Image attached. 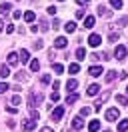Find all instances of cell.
Listing matches in <instances>:
<instances>
[{
  "mask_svg": "<svg viewBox=\"0 0 128 132\" xmlns=\"http://www.w3.org/2000/svg\"><path fill=\"white\" fill-rule=\"evenodd\" d=\"M98 92H100V86H98V84H90V86L86 88V94H88V96H96Z\"/></svg>",
  "mask_w": 128,
  "mask_h": 132,
  "instance_id": "obj_9",
  "label": "cell"
},
{
  "mask_svg": "<svg viewBox=\"0 0 128 132\" xmlns=\"http://www.w3.org/2000/svg\"><path fill=\"white\" fill-rule=\"evenodd\" d=\"M72 128H74V130H82V128H84V120H82V116H76V118L72 120Z\"/></svg>",
  "mask_w": 128,
  "mask_h": 132,
  "instance_id": "obj_8",
  "label": "cell"
},
{
  "mask_svg": "<svg viewBox=\"0 0 128 132\" xmlns=\"http://www.w3.org/2000/svg\"><path fill=\"white\" fill-rule=\"evenodd\" d=\"M14 32V24H8L6 26V34H12Z\"/></svg>",
  "mask_w": 128,
  "mask_h": 132,
  "instance_id": "obj_39",
  "label": "cell"
},
{
  "mask_svg": "<svg viewBox=\"0 0 128 132\" xmlns=\"http://www.w3.org/2000/svg\"><path fill=\"white\" fill-rule=\"evenodd\" d=\"M76 100H78V94H70V96L66 98V102H68V104H72V102H76Z\"/></svg>",
  "mask_w": 128,
  "mask_h": 132,
  "instance_id": "obj_31",
  "label": "cell"
},
{
  "mask_svg": "<svg viewBox=\"0 0 128 132\" xmlns=\"http://www.w3.org/2000/svg\"><path fill=\"white\" fill-rule=\"evenodd\" d=\"M90 114V108H82V112H80V116H88Z\"/></svg>",
  "mask_w": 128,
  "mask_h": 132,
  "instance_id": "obj_41",
  "label": "cell"
},
{
  "mask_svg": "<svg viewBox=\"0 0 128 132\" xmlns=\"http://www.w3.org/2000/svg\"><path fill=\"white\" fill-rule=\"evenodd\" d=\"M118 38H120V34H118V32H110V36H108V40H110L112 44H114V42L118 40Z\"/></svg>",
  "mask_w": 128,
  "mask_h": 132,
  "instance_id": "obj_29",
  "label": "cell"
},
{
  "mask_svg": "<svg viewBox=\"0 0 128 132\" xmlns=\"http://www.w3.org/2000/svg\"><path fill=\"white\" fill-rule=\"evenodd\" d=\"M34 18H36V14H34L32 10H28V12H24V20H26V22H34Z\"/></svg>",
  "mask_w": 128,
  "mask_h": 132,
  "instance_id": "obj_20",
  "label": "cell"
},
{
  "mask_svg": "<svg viewBox=\"0 0 128 132\" xmlns=\"http://www.w3.org/2000/svg\"><path fill=\"white\" fill-rule=\"evenodd\" d=\"M118 78V74H116V70H110L108 74H106V82H112V80H116Z\"/></svg>",
  "mask_w": 128,
  "mask_h": 132,
  "instance_id": "obj_23",
  "label": "cell"
},
{
  "mask_svg": "<svg viewBox=\"0 0 128 132\" xmlns=\"http://www.w3.org/2000/svg\"><path fill=\"white\" fill-rule=\"evenodd\" d=\"M46 12H48V14H52V16H54V14H56V6H48V8H46Z\"/></svg>",
  "mask_w": 128,
  "mask_h": 132,
  "instance_id": "obj_35",
  "label": "cell"
},
{
  "mask_svg": "<svg viewBox=\"0 0 128 132\" xmlns=\"http://www.w3.org/2000/svg\"><path fill=\"white\" fill-rule=\"evenodd\" d=\"M118 118H120V112H118V108H108V110H106V120L114 122V120H118Z\"/></svg>",
  "mask_w": 128,
  "mask_h": 132,
  "instance_id": "obj_3",
  "label": "cell"
},
{
  "mask_svg": "<svg viewBox=\"0 0 128 132\" xmlns=\"http://www.w3.org/2000/svg\"><path fill=\"white\" fill-rule=\"evenodd\" d=\"M128 54L126 46H116V52H114V56H116V60H124Z\"/></svg>",
  "mask_w": 128,
  "mask_h": 132,
  "instance_id": "obj_6",
  "label": "cell"
},
{
  "mask_svg": "<svg viewBox=\"0 0 128 132\" xmlns=\"http://www.w3.org/2000/svg\"><path fill=\"white\" fill-rule=\"evenodd\" d=\"M128 130V120H120L118 122V132H126Z\"/></svg>",
  "mask_w": 128,
  "mask_h": 132,
  "instance_id": "obj_22",
  "label": "cell"
},
{
  "mask_svg": "<svg viewBox=\"0 0 128 132\" xmlns=\"http://www.w3.org/2000/svg\"><path fill=\"white\" fill-rule=\"evenodd\" d=\"M110 6L114 10H118V8H122V0H110Z\"/></svg>",
  "mask_w": 128,
  "mask_h": 132,
  "instance_id": "obj_28",
  "label": "cell"
},
{
  "mask_svg": "<svg viewBox=\"0 0 128 132\" xmlns=\"http://www.w3.org/2000/svg\"><path fill=\"white\" fill-rule=\"evenodd\" d=\"M2 24H4V22H2V18H0V30H2Z\"/></svg>",
  "mask_w": 128,
  "mask_h": 132,
  "instance_id": "obj_47",
  "label": "cell"
},
{
  "mask_svg": "<svg viewBox=\"0 0 128 132\" xmlns=\"http://www.w3.org/2000/svg\"><path fill=\"white\" fill-rule=\"evenodd\" d=\"M100 42H102V36H100V34H90V36H88V44H90L92 48L100 46Z\"/></svg>",
  "mask_w": 128,
  "mask_h": 132,
  "instance_id": "obj_4",
  "label": "cell"
},
{
  "mask_svg": "<svg viewBox=\"0 0 128 132\" xmlns=\"http://www.w3.org/2000/svg\"><path fill=\"white\" fill-rule=\"evenodd\" d=\"M108 96H110V94H108V92H104L102 96L98 98V102H96V106H100V104H102V102H104V100H106V98H108Z\"/></svg>",
  "mask_w": 128,
  "mask_h": 132,
  "instance_id": "obj_30",
  "label": "cell"
},
{
  "mask_svg": "<svg viewBox=\"0 0 128 132\" xmlns=\"http://www.w3.org/2000/svg\"><path fill=\"white\" fill-rule=\"evenodd\" d=\"M16 80H20V82H24V80H26V74H22V72H20V74H16Z\"/></svg>",
  "mask_w": 128,
  "mask_h": 132,
  "instance_id": "obj_36",
  "label": "cell"
},
{
  "mask_svg": "<svg viewBox=\"0 0 128 132\" xmlns=\"http://www.w3.org/2000/svg\"><path fill=\"white\" fill-rule=\"evenodd\" d=\"M8 64H18V54H16V52H10V54H8Z\"/></svg>",
  "mask_w": 128,
  "mask_h": 132,
  "instance_id": "obj_19",
  "label": "cell"
},
{
  "mask_svg": "<svg viewBox=\"0 0 128 132\" xmlns=\"http://www.w3.org/2000/svg\"><path fill=\"white\" fill-rule=\"evenodd\" d=\"M52 26H54V28H60V20H58V18H54V24H52Z\"/></svg>",
  "mask_w": 128,
  "mask_h": 132,
  "instance_id": "obj_45",
  "label": "cell"
},
{
  "mask_svg": "<svg viewBox=\"0 0 128 132\" xmlns=\"http://www.w3.org/2000/svg\"><path fill=\"white\" fill-rule=\"evenodd\" d=\"M52 70H54V74H62V72H64V66L62 64H52Z\"/></svg>",
  "mask_w": 128,
  "mask_h": 132,
  "instance_id": "obj_26",
  "label": "cell"
},
{
  "mask_svg": "<svg viewBox=\"0 0 128 132\" xmlns=\"http://www.w3.org/2000/svg\"><path fill=\"white\" fill-rule=\"evenodd\" d=\"M42 84H50V76H48V74L42 76Z\"/></svg>",
  "mask_w": 128,
  "mask_h": 132,
  "instance_id": "obj_40",
  "label": "cell"
},
{
  "mask_svg": "<svg viewBox=\"0 0 128 132\" xmlns=\"http://www.w3.org/2000/svg\"><path fill=\"white\" fill-rule=\"evenodd\" d=\"M20 62H30V52L28 50H20Z\"/></svg>",
  "mask_w": 128,
  "mask_h": 132,
  "instance_id": "obj_14",
  "label": "cell"
},
{
  "mask_svg": "<svg viewBox=\"0 0 128 132\" xmlns=\"http://www.w3.org/2000/svg\"><path fill=\"white\" fill-rule=\"evenodd\" d=\"M58 88H60V82H52V90L58 92Z\"/></svg>",
  "mask_w": 128,
  "mask_h": 132,
  "instance_id": "obj_42",
  "label": "cell"
},
{
  "mask_svg": "<svg viewBox=\"0 0 128 132\" xmlns=\"http://www.w3.org/2000/svg\"><path fill=\"white\" fill-rule=\"evenodd\" d=\"M126 94H128V86H126Z\"/></svg>",
  "mask_w": 128,
  "mask_h": 132,
  "instance_id": "obj_49",
  "label": "cell"
},
{
  "mask_svg": "<svg viewBox=\"0 0 128 132\" xmlns=\"http://www.w3.org/2000/svg\"><path fill=\"white\" fill-rule=\"evenodd\" d=\"M62 116H64V106H58V108H54L52 110V120H62Z\"/></svg>",
  "mask_w": 128,
  "mask_h": 132,
  "instance_id": "obj_7",
  "label": "cell"
},
{
  "mask_svg": "<svg viewBox=\"0 0 128 132\" xmlns=\"http://www.w3.org/2000/svg\"><path fill=\"white\" fill-rule=\"evenodd\" d=\"M36 128V120H32V118H24L22 120V130L24 132H32Z\"/></svg>",
  "mask_w": 128,
  "mask_h": 132,
  "instance_id": "obj_1",
  "label": "cell"
},
{
  "mask_svg": "<svg viewBox=\"0 0 128 132\" xmlns=\"http://www.w3.org/2000/svg\"><path fill=\"white\" fill-rule=\"evenodd\" d=\"M82 14H84V8H82V10H76V18H82Z\"/></svg>",
  "mask_w": 128,
  "mask_h": 132,
  "instance_id": "obj_44",
  "label": "cell"
},
{
  "mask_svg": "<svg viewBox=\"0 0 128 132\" xmlns=\"http://www.w3.org/2000/svg\"><path fill=\"white\" fill-rule=\"evenodd\" d=\"M98 14H106V8H104V6H98Z\"/></svg>",
  "mask_w": 128,
  "mask_h": 132,
  "instance_id": "obj_43",
  "label": "cell"
},
{
  "mask_svg": "<svg viewBox=\"0 0 128 132\" xmlns=\"http://www.w3.org/2000/svg\"><path fill=\"white\" fill-rule=\"evenodd\" d=\"M126 24H128V16H124V18L118 20V26H126Z\"/></svg>",
  "mask_w": 128,
  "mask_h": 132,
  "instance_id": "obj_32",
  "label": "cell"
},
{
  "mask_svg": "<svg viewBox=\"0 0 128 132\" xmlns=\"http://www.w3.org/2000/svg\"><path fill=\"white\" fill-rule=\"evenodd\" d=\"M116 102H118L120 106H128V98H126V96H122V94L116 96Z\"/></svg>",
  "mask_w": 128,
  "mask_h": 132,
  "instance_id": "obj_21",
  "label": "cell"
},
{
  "mask_svg": "<svg viewBox=\"0 0 128 132\" xmlns=\"http://www.w3.org/2000/svg\"><path fill=\"white\" fill-rule=\"evenodd\" d=\"M60 2H62V0H60Z\"/></svg>",
  "mask_w": 128,
  "mask_h": 132,
  "instance_id": "obj_50",
  "label": "cell"
},
{
  "mask_svg": "<svg viewBox=\"0 0 128 132\" xmlns=\"http://www.w3.org/2000/svg\"><path fill=\"white\" fill-rule=\"evenodd\" d=\"M42 46H44V42H42V40H36V44H34V48H36V50H40Z\"/></svg>",
  "mask_w": 128,
  "mask_h": 132,
  "instance_id": "obj_38",
  "label": "cell"
},
{
  "mask_svg": "<svg viewBox=\"0 0 128 132\" xmlns=\"http://www.w3.org/2000/svg\"><path fill=\"white\" fill-rule=\"evenodd\" d=\"M10 74V70H8V66H0V78H6Z\"/></svg>",
  "mask_w": 128,
  "mask_h": 132,
  "instance_id": "obj_27",
  "label": "cell"
},
{
  "mask_svg": "<svg viewBox=\"0 0 128 132\" xmlns=\"http://www.w3.org/2000/svg\"><path fill=\"white\" fill-rule=\"evenodd\" d=\"M8 90V84L6 82H0V92H2V94H4V92Z\"/></svg>",
  "mask_w": 128,
  "mask_h": 132,
  "instance_id": "obj_34",
  "label": "cell"
},
{
  "mask_svg": "<svg viewBox=\"0 0 128 132\" xmlns=\"http://www.w3.org/2000/svg\"><path fill=\"white\" fill-rule=\"evenodd\" d=\"M88 130H90V132H98V130H100V120H98V118H94L92 122L88 124Z\"/></svg>",
  "mask_w": 128,
  "mask_h": 132,
  "instance_id": "obj_10",
  "label": "cell"
},
{
  "mask_svg": "<svg viewBox=\"0 0 128 132\" xmlns=\"http://www.w3.org/2000/svg\"><path fill=\"white\" fill-rule=\"evenodd\" d=\"M64 30H66L68 34L76 32V22H66V26H64Z\"/></svg>",
  "mask_w": 128,
  "mask_h": 132,
  "instance_id": "obj_16",
  "label": "cell"
},
{
  "mask_svg": "<svg viewBox=\"0 0 128 132\" xmlns=\"http://www.w3.org/2000/svg\"><path fill=\"white\" fill-rule=\"evenodd\" d=\"M68 72H70V74H78V72H80V64H78V62L70 64V66H68Z\"/></svg>",
  "mask_w": 128,
  "mask_h": 132,
  "instance_id": "obj_17",
  "label": "cell"
},
{
  "mask_svg": "<svg viewBox=\"0 0 128 132\" xmlns=\"http://www.w3.org/2000/svg\"><path fill=\"white\" fill-rule=\"evenodd\" d=\"M76 86H78V82H76L74 78H70V80L66 82V90H68V92H74V90H76Z\"/></svg>",
  "mask_w": 128,
  "mask_h": 132,
  "instance_id": "obj_13",
  "label": "cell"
},
{
  "mask_svg": "<svg viewBox=\"0 0 128 132\" xmlns=\"http://www.w3.org/2000/svg\"><path fill=\"white\" fill-rule=\"evenodd\" d=\"M10 10H12V4H10V2H4V4H0V14H2V16H4V14H8Z\"/></svg>",
  "mask_w": 128,
  "mask_h": 132,
  "instance_id": "obj_12",
  "label": "cell"
},
{
  "mask_svg": "<svg viewBox=\"0 0 128 132\" xmlns=\"http://www.w3.org/2000/svg\"><path fill=\"white\" fill-rule=\"evenodd\" d=\"M38 68H40V62H38V60H36V58H34V60H30V70H32V72H36Z\"/></svg>",
  "mask_w": 128,
  "mask_h": 132,
  "instance_id": "obj_25",
  "label": "cell"
},
{
  "mask_svg": "<svg viewBox=\"0 0 128 132\" xmlns=\"http://www.w3.org/2000/svg\"><path fill=\"white\" fill-rule=\"evenodd\" d=\"M74 54H76V60H84V58H86V50L84 48H76Z\"/></svg>",
  "mask_w": 128,
  "mask_h": 132,
  "instance_id": "obj_18",
  "label": "cell"
},
{
  "mask_svg": "<svg viewBox=\"0 0 128 132\" xmlns=\"http://www.w3.org/2000/svg\"><path fill=\"white\" fill-rule=\"evenodd\" d=\"M80 2H88V0H80Z\"/></svg>",
  "mask_w": 128,
  "mask_h": 132,
  "instance_id": "obj_48",
  "label": "cell"
},
{
  "mask_svg": "<svg viewBox=\"0 0 128 132\" xmlns=\"http://www.w3.org/2000/svg\"><path fill=\"white\" fill-rule=\"evenodd\" d=\"M10 102H12V106H14V108H18V106H20V102H22V100H20V96H18V94H14V96L10 98Z\"/></svg>",
  "mask_w": 128,
  "mask_h": 132,
  "instance_id": "obj_24",
  "label": "cell"
},
{
  "mask_svg": "<svg viewBox=\"0 0 128 132\" xmlns=\"http://www.w3.org/2000/svg\"><path fill=\"white\" fill-rule=\"evenodd\" d=\"M42 132H54L52 128H42Z\"/></svg>",
  "mask_w": 128,
  "mask_h": 132,
  "instance_id": "obj_46",
  "label": "cell"
},
{
  "mask_svg": "<svg viewBox=\"0 0 128 132\" xmlns=\"http://www.w3.org/2000/svg\"><path fill=\"white\" fill-rule=\"evenodd\" d=\"M42 98H44V96H42V94H40V92H32L30 94V108H34V106H38L40 102H42Z\"/></svg>",
  "mask_w": 128,
  "mask_h": 132,
  "instance_id": "obj_2",
  "label": "cell"
},
{
  "mask_svg": "<svg viewBox=\"0 0 128 132\" xmlns=\"http://www.w3.org/2000/svg\"><path fill=\"white\" fill-rule=\"evenodd\" d=\"M12 16H14L16 20H20V18H22V12H20V10H14V12H12Z\"/></svg>",
  "mask_w": 128,
  "mask_h": 132,
  "instance_id": "obj_33",
  "label": "cell"
},
{
  "mask_svg": "<svg viewBox=\"0 0 128 132\" xmlns=\"http://www.w3.org/2000/svg\"><path fill=\"white\" fill-rule=\"evenodd\" d=\"M102 72H104V68L100 64H98V66L92 64L90 68H88V74H90V76H102Z\"/></svg>",
  "mask_w": 128,
  "mask_h": 132,
  "instance_id": "obj_5",
  "label": "cell"
},
{
  "mask_svg": "<svg viewBox=\"0 0 128 132\" xmlns=\"http://www.w3.org/2000/svg\"><path fill=\"white\" fill-rule=\"evenodd\" d=\"M94 24H96V18L94 16H86V18H84V26H86V28H92Z\"/></svg>",
  "mask_w": 128,
  "mask_h": 132,
  "instance_id": "obj_15",
  "label": "cell"
},
{
  "mask_svg": "<svg viewBox=\"0 0 128 132\" xmlns=\"http://www.w3.org/2000/svg\"><path fill=\"white\" fill-rule=\"evenodd\" d=\"M68 46V40L66 38H56L54 40V48H66Z\"/></svg>",
  "mask_w": 128,
  "mask_h": 132,
  "instance_id": "obj_11",
  "label": "cell"
},
{
  "mask_svg": "<svg viewBox=\"0 0 128 132\" xmlns=\"http://www.w3.org/2000/svg\"><path fill=\"white\" fill-rule=\"evenodd\" d=\"M58 98H60V96H58V92H52V96H50V100H52V102H58Z\"/></svg>",
  "mask_w": 128,
  "mask_h": 132,
  "instance_id": "obj_37",
  "label": "cell"
}]
</instances>
